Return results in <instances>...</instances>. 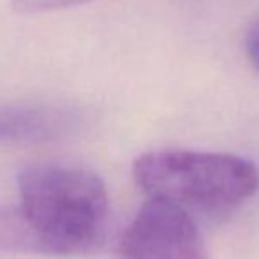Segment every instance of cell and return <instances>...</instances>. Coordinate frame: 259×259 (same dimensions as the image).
Returning a JSON list of instances; mask_svg holds the SVG:
<instances>
[{
  "label": "cell",
  "mask_w": 259,
  "mask_h": 259,
  "mask_svg": "<svg viewBox=\"0 0 259 259\" xmlns=\"http://www.w3.org/2000/svg\"><path fill=\"white\" fill-rule=\"evenodd\" d=\"M20 208L50 256H74L96 249L109 213L103 178L83 167L32 164L18 175Z\"/></svg>",
  "instance_id": "obj_1"
},
{
  "label": "cell",
  "mask_w": 259,
  "mask_h": 259,
  "mask_svg": "<svg viewBox=\"0 0 259 259\" xmlns=\"http://www.w3.org/2000/svg\"><path fill=\"white\" fill-rule=\"evenodd\" d=\"M133 177L148 199L173 203L187 213H228L259 189L256 164L215 152H148L134 160Z\"/></svg>",
  "instance_id": "obj_2"
},
{
  "label": "cell",
  "mask_w": 259,
  "mask_h": 259,
  "mask_svg": "<svg viewBox=\"0 0 259 259\" xmlns=\"http://www.w3.org/2000/svg\"><path fill=\"white\" fill-rule=\"evenodd\" d=\"M118 259H208V254L191 213L147 199L120 238Z\"/></svg>",
  "instance_id": "obj_3"
},
{
  "label": "cell",
  "mask_w": 259,
  "mask_h": 259,
  "mask_svg": "<svg viewBox=\"0 0 259 259\" xmlns=\"http://www.w3.org/2000/svg\"><path fill=\"white\" fill-rule=\"evenodd\" d=\"M79 115L57 104L0 106V145L45 143L74 133Z\"/></svg>",
  "instance_id": "obj_4"
},
{
  "label": "cell",
  "mask_w": 259,
  "mask_h": 259,
  "mask_svg": "<svg viewBox=\"0 0 259 259\" xmlns=\"http://www.w3.org/2000/svg\"><path fill=\"white\" fill-rule=\"evenodd\" d=\"M0 250L48 254L42 238L37 235L20 205H0Z\"/></svg>",
  "instance_id": "obj_5"
},
{
  "label": "cell",
  "mask_w": 259,
  "mask_h": 259,
  "mask_svg": "<svg viewBox=\"0 0 259 259\" xmlns=\"http://www.w3.org/2000/svg\"><path fill=\"white\" fill-rule=\"evenodd\" d=\"M92 0H13L11 7L18 14H39L50 11L69 9V7L83 6Z\"/></svg>",
  "instance_id": "obj_6"
},
{
  "label": "cell",
  "mask_w": 259,
  "mask_h": 259,
  "mask_svg": "<svg viewBox=\"0 0 259 259\" xmlns=\"http://www.w3.org/2000/svg\"><path fill=\"white\" fill-rule=\"evenodd\" d=\"M245 48H247V53H249L250 62H252L254 67L259 71V20L254 21V23L250 25L249 32H247Z\"/></svg>",
  "instance_id": "obj_7"
}]
</instances>
